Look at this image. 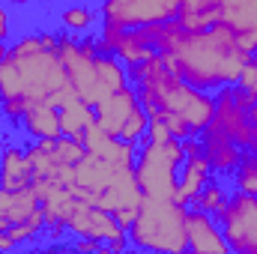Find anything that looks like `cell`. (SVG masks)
Here are the masks:
<instances>
[{"label":"cell","mask_w":257,"mask_h":254,"mask_svg":"<svg viewBox=\"0 0 257 254\" xmlns=\"http://www.w3.org/2000/svg\"><path fill=\"white\" fill-rule=\"evenodd\" d=\"M227 197H230V189H227L218 177H209V180L203 183V189L194 194V200L189 206L200 209V212H209V215H218L221 206L227 203Z\"/></svg>","instance_id":"obj_19"},{"label":"cell","mask_w":257,"mask_h":254,"mask_svg":"<svg viewBox=\"0 0 257 254\" xmlns=\"http://www.w3.org/2000/svg\"><path fill=\"white\" fill-rule=\"evenodd\" d=\"M239 87H245L248 93H254L257 96V63L248 57V63L242 66V72H239V81H236Z\"/></svg>","instance_id":"obj_21"},{"label":"cell","mask_w":257,"mask_h":254,"mask_svg":"<svg viewBox=\"0 0 257 254\" xmlns=\"http://www.w3.org/2000/svg\"><path fill=\"white\" fill-rule=\"evenodd\" d=\"M212 177V168H209V159L203 153V144H200V135H189L183 138V165H180V174H177V189H174V200L189 206L194 200V194L203 189V183Z\"/></svg>","instance_id":"obj_11"},{"label":"cell","mask_w":257,"mask_h":254,"mask_svg":"<svg viewBox=\"0 0 257 254\" xmlns=\"http://www.w3.org/2000/svg\"><path fill=\"white\" fill-rule=\"evenodd\" d=\"M9 248H15V242L9 239V233H3V230H0V251H9Z\"/></svg>","instance_id":"obj_23"},{"label":"cell","mask_w":257,"mask_h":254,"mask_svg":"<svg viewBox=\"0 0 257 254\" xmlns=\"http://www.w3.org/2000/svg\"><path fill=\"white\" fill-rule=\"evenodd\" d=\"M209 126L224 132L242 153H257V96L239 84L218 87Z\"/></svg>","instance_id":"obj_6"},{"label":"cell","mask_w":257,"mask_h":254,"mask_svg":"<svg viewBox=\"0 0 257 254\" xmlns=\"http://www.w3.org/2000/svg\"><path fill=\"white\" fill-rule=\"evenodd\" d=\"M15 33V21H12V9L0 0V42H9Z\"/></svg>","instance_id":"obj_22"},{"label":"cell","mask_w":257,"mask_h":254,"mask_svg":"<svg viewBox=\"0 0 257 254\" xmlns=\"http://www.w3.org/2000/svg\"><path fill=\"white\" fill-rule=\"evenodd\" d=\"M221 224V233L236 254H257V197L245 191L230 189L227 203L215 215Z\"/></svg>","instance_id":"obj_9"},{"label":"cell","mask_w":257,"mask_h":254,"mask_svg":"<svg viewBox=\"0 0 257 254\" xmlns=\"http://www.w3.org/2000/svg\"><path fill=\"white\" fill-rule=\"evenodd\" d=\"M186 239H189V251L194 254H227L230 245L221 233V224L215 215L200 212L189 206L186 209Z\"/></svg>","instance_id":"obj_12"},{"label":"cell","mask_w":257,"mask_h":254,"mask_svg":"<svg viewBox=\"0 0 257 254\" xmlns=\"http://www.w3.org/2000/svg\"><path fill=\"white\" fill-rule=\"evenodd\" d=\"M66 84L57 33L33 30L9 42L0 63V111L6 120H21L30 105L51 102Z\"/></svg>","instance_id":"obj_2"},{"label":"cell","mask_w":257,"mask_h":254,"mask_svg":"<svg viewBox=\"0 0 257 254\" xmlns=\"http://www.w3.org/2000/svg\"><path fill=\"white\" fill-rule=\"evenodd\" d=\"M57 111H60V132L84 144V135L90 132V126H96V111H93V105H87V102L72 90L63 102L57 105Z\"/></svg>","instance_id":"obj_15"},{"label":"cell","mask_w":257,"mask_h":254,"mask_svg":"<svg viewBox=\"0 0 257 254\" xmlns=\"http://www.w3.org/2000/svg\"><path fill=\"white\" fill-rule=\"evenodd\" d=\"M66 233L102 242V254L126 251L128 248V233L126 227L114 218V212H108L99 203L84 200V197H78V203H75V209H72V215L66 221Z\"/></svg>","instance_id":"obj_8"},{"label":"cell","mask_w":257,"mask_h":254,"mask_svg":"<svg viewBox=\"0 0 257 254\" xmlns=\"http://www.w3.org/2000/svg\"><path fill=\"white\" fill-rule=\"evenodd\" d=\"M186 209L174 197H144L135 221L128 224V245L138 251L183 254L189 251L186 239Z\"/></svg>","instance_id":"obj_4"},{"label":"cell","mask_w":257,"mask_h":254,"mask_svg":"<svg viewBox=\"0 0 257 254\" xmlns=\"http://www.w3.org/2000/svg\"><path fill=\"white\" fill-rule=\"evenodd\" d=\"M21 129L33 138V141H39V138H57V135H63L60 132V111L51 105V102H39V105H30L24 114H21Z\"/></svg>","instance_id":"obj_17"},{"label":"cell","mask_w":257,"mask_h":254,"mask_svg":"<svg viewBox=\"0 0 257 254\" xmlns=\"http://www.w3.org/2000/svg\"><path fill=\"white\" fill-rule=\"evenodd\" d=\"M135 39L150 51H159L183 81L197 90H218L239 81L242 66L248 63V51L239 45L236 24L218 21L203 30H186L177 18L162 24L132 27Z\"/></svg>","instance_id":"obj_1"},{"label":"cell","mask_w":257,"mask_h":254,"mask_svg":"<svg viewBox=\"0 0 257 254\" xmlns=\"http://www.w3.org/2000/svg\"><path fill=\"white\" fill-rule=\"evenodd\" d=\"M126 69L150 123H162L180 141L189 135H200L209 126L215 111V96L209 90H197L189 81H183L165 63L159 51Z\"/></svg>","instance_id":"obj_3"},{"label":"cell","mask_w":257,"mask_h":254,"mask_svg":"<svg viewBox=\"0 0 257 254\" xmlns=\"http://www.w3.org/2000/svg\"><path fill=\"white\" fill-rule=\"evenodd\" d=\"M233 189L257 197V153H245L242 162L233 168Z\"/></svg>","instance_id":"obj_20"},{"label":"cell","mask_w":257,"mask_h":254,"mask_svg":"<svg viewBox=\"0 0 257 254\" xmlns=\"http://www.w3.org/2000/svg\"><path fill=\"white\" fill-rule=\"evenodd\" d=\"M30 183H33V168H30L27 150L15 147V144H6L0 150V186H6V189H27Z\"/></svg>","instance_id":"obj_16"},{"label":"cell","mask_w":257,"mask_h":254,"mask_svg":"<svg viewBox=\"0 0 257 254\" xmlns=\"http://www.w3.org/2000/svg\"><path fill=\"white\" fill-rule=\"evenodd\" d=\"M186 0H99V18L102 24L114 27H144V24H162L180 15Z\"/></svg>","instance_id":"obj_10"},{"label":"cell","mask_w":257,"mask_h":254,"mask_svg":"<svg viewBox=\"0 0 257 254\" xmlns=\"http://www.w3.org/2000/svg\"><path fill=\"white\" fill-rule=\"evenodd\" d=\"M183 165V141L162 123H150L135 156V177L144 197H174L177 174Z\"/></svg>","instance_id":"obj_5"},{"label":"cell","mask_w":257,"mask_h":254,"mask_svg":"<svg viewBox=\"0 0 257 254\" xmlns=\"http://www.w3.org/2000/svg\"><path fill=\"white\" fill-rule=\"evenodd\" d=\"M36 215H42V206H39V194L33 191V186H27V189L0 186V230L24 224Z\"/></svg>","instance_id":"obj_13"},{"label":"cell","mask_w":257,"mask_h":254,"mask_svg":"<svg viewBox=\"0 0 257 254\" xmlns=\"http://www.w3.org/2000/svg\"><path fill=\"white\" fill-rule=\"evenodd\" d=\"M200 144H203V153H206V159H209V168H212V174H233V168L242 162V150L224 135V132H218V129L206 126L200 132Z\"/></svg>","instance_id":"obj_14"},{"label":"cell","mask_w":257,"mask_h":254,"mask_svg":"<svg viewBox=\"0 0 257 254\" xmlns=\"http://www.w3.org/2000/svg\"><path fill=\"white\" fill-rule=\"evenodd\" d=\"M96 18H99V9H93V6H87V3H69V6H63V9L57 12L60 27H63L66 33H75V36L90 33L93 24H96Z\"/></svg>","instance_id":"obj_18"},{"label":"cell","mask_w":257,"mask_h":254,"mask_svg":"<svg viewBox=\"0 0 257 254\" xmlns=\"http://www.w3.org/2000/svg\"><path fill=\"white\" fill-rule=\"evenodd\" d=\"M251 60H254V63H257V48H254V51H251Z\"/></svg>","instance_id":"obj_25"},{"label":"cell","mask_w":257,"mask_h":254,"mask_svg":"<svg viewBox=\"0 0 257 254\" xmlns=\"http://www.w3.org/2000/svg\"><path fill=\"white\" fill-rule=\"evenodd\" d=\"M96 111V126L108 135H117L128 144H141L144 135H147V126H150V117L135 93V87L126 84L120 90H114L111 96H105L102 102L93 105Z\"/></svg>","instance_id":"obj_7"},{"label":"cell","mask_w":257,"mask_h":254,"mask_svg":"<svg viewBox=\"0 0 257 254\" xmlns=\"http://www.w3.org/2000/svg\"><path fill=\"white\" fill-rule=\"evenodd\" d=\"M6 48H9V42H0V63H3V57H6Z\"/></svg>","instance_id":"obj_24"}]
</instances>
